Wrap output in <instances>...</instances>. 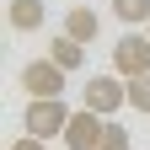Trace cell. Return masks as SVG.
Returning a JSON list of instances; mask_svg holds the SVG:
<instances>
[{
  "label": "cell",
  "instance_id": "30bf717a",
  "mask_svg": "<svg viewBox=\"0 0 150 150\" xmlns=\"http://www.w3.org/2000/svg\"><path fill=\"white\" fill-rule=\"evenodd\" d=\"M97 150H129V129H123L118 118H107V129H102V139H97Z\"/></svg>",
  "mask_w": 150,
  "mask_h": 150
},
{
  "label": "cell",
  "instance_id": "8992f818",
  "mask_svg": "<svg viewBox=\"0 0 150 150\" xmlns=\"http://www.w3.org/2000/svg\"><path fill=\"white\" fill-rule=\"evenodd\" d=\"M64 32L75 38V43H91V38H97V32H102V16H97V11H91V6H75V11L64 16Z\"/></svg>",
  "mask_w": 150,
  "mask_h": 150
},
{
  "label": "cell",
  "instance_id": "8fae6325",
  "mask_svg": "<svg viewBox=\"0 0 150 150\" xmlns=\"http://www.w3.org/2000/svg\"><path fill=\"white\" fill-rule=\"evenodd\" d=\"M129 107H134V112H150V75L129 81Z\"/></svg>",
  "mask_w": 150,
  "mask_h": 150
},
{
  "label": "cell",
  "instance_id": "ba28073f",
  "mask_svg": "<svg viewBox=\"0 0 150 150\" xmlns=\"http://www.w3.org/2000/svg\"><path fill=\"white\" fill-rule=\"evenodd\" d=\"M6 16H11V27H16V32H38L48 11H43V0H11V11H6Z\"/></svg>",
  "mask_w": 150,
  "mask_h": 150
},
{
  "label": "cell",
  "instance_id": "52a82bcc",
  "mask_svg": "<svg viewBox=\"0 0 150 150\" xmlns=\"http://www.w3.org/2000/svg\"><path fill=\"white\" fill-rule=\"evenodd\" d=\"M48 59L59 64V70H81V64H86V43H75L70 32H59V38L48 43Z\"/></svg>",
  "mask_w": 150,
  "mask_h": 150
},
{
  "label": "cell",
  "instance_id": "7c38bea8",
  "mask_svg": "<svg viewBox=\"0 0 150 150\" xmlns=\"http://www.w3.org/2000/svg\"><path fill=\"white\" fill-rule=\"evenodd\" d=\"M11 150H48V139H38V134H22V139H16Z\"/></svg>",
  "mask_w": 150,
  "mask_h": 150
},
{
  "label": "cell",
  "instance_id": "6da1fadb",
  "mask_svg": "<svg viewBox=\"0 0 150 150\" xmlns=\"http://www.w3.org/2000/svg\"><path fill=\"white\" fill-rule=\"evenodd\" d=\"M70 118H75V107H70L64 97H32L27 112H22V129L38 134V139H64Z\"/></svg>",
  "mask_w": 150,
  "mask_h": 150
},
{
  "label": "cell",
  "instance_id": "5b68a950",
  "mask_svg": "<svg viewBox=\"0 0 150 150\" xmlns=\"http://www.w3.org/2000/svg\"><path fill=\"white\" fill-rule=\"evenodd\" d=\"M102 129H107V118H102V112L75 107V118H70V129H64V150H97Z\"/></svg>",
  "mask_w": 150,
  "mask_h": 150
},
{
  "label": "cell",
  "instance_id": "4fadbf2b",
  "mask_svg": "<svg viewBox=\"0 0 150 150\" xmlns=\"http://www.w3.org/2000/svg\"><path fill=\"white\" fill-rule=\"evenodd\" d=\"M145 32H150V27H145Z\"/></svg>",
  "mask_w": 150,
  "mask_h": 150
},
{
  "label": "cell",
  "instance_id": "277c9868",
  "mask_svg": "<svg viewBox=\"0 0 150 150\" xmlns=\"http://www.w3.org/2000/svg\"><path fill=\"white\" fill-rule=\"evenodd\" d=\"M64 75H70V70H59V64L43 54V59L22 64V91H27V97H64Z\"/></svg>",
  "mask_w": 150,
  "mask_h": 150
},
{
  "label": "cell",
  "instance_id": "3957f363",
  "mask_svg": "<svg viewBox=\"0 0 150 150\" xmlns=\"http://www.w3.org/2000/svg\"><path fill=\"white\" fill-rule=\"evenodd\" d=\"M112 75H123V81L150 75V32H123L112 43Z\"/></svg>",
  "mask_w": 150,
  "mask_h": 150
},
{
  "label": "cell",
  "instance_id": "7a4b0ae2",
  "mask_svg": "<svg viewBox=\"0 0 150 150\" xmlns=\"http://www.w3.org/2000/svg\"><path fill=\"white\" fill-rule=\"evenodd\" d=\"M81 107L102 112V118H112L118 107H129V81L123 75H91L86 91H81Z\"/></svg>",
  "mask_w": 150,
  "mask_h": 150
},
{
  "label": "cell",
  "instance_id": "9c48e42d",
  "mask_svg": "<svg viewBox=\"0 0 150 150\" xmlns=\"http://www.w3.org/2000/svg\"><path fill=\"white\" fill-rule=\"evenodd\" d=\"M112 16L123 27H150V0H112Z\"/></svg>",
  "mask_w": 150,
  "mask_h": 150
}]
</instances>
